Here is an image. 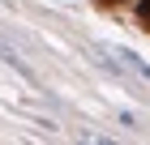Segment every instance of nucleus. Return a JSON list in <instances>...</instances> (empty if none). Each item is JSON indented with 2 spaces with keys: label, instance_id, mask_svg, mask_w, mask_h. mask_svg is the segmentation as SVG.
Returning <instances> with one entry per match:
<instances>
[{
  "label": "nucleus",
  "instance_id": "obj_3",
  "mask_svg": "<svg viewBox=\"0 0 150 145\" xmlns=\"http://www.w3.org/2000/svg\"><path fill=\"white\" fill-rule=\"evenodd\" d=\"M116 120L125 124V128H137V115H133V111H116Z\"/></svg>",
  "mask_w": 150,
  "mask_h": 145
},
{
  "label": "nucleus",
  "instance_id": "obj_1",
  "mask_svg": "<svg viewBox=\"0 0 150 145\" xmlns=\"http://www.w3.org/2000/svg\"><path fill=\"white\" fill-rule=\"evenodd\" d=\"M107 51H112V56L120 60V64H125L133 77H142V81L150 85V60H146V56H137L133 47H120V43H107Z\"/></svg>",
  "mask_w": 150,
  "mask_h": 145
},
{
  "label": "nucleus",
  "instance_id": "obj_4",
  "mask_svg": "<svg viewBox=\"0 0 150 145\" xmlns=\"http://www.w3.org/2000/svg\"><path fill=\"white\" fill-rule=\"evenodd\" d=\"M142 17H146V22H150V4H142Z\"/></svg>",
  "mask_w": 150,
  "mask_h": 145
},
{
  "label": "nucleus",
  "instance_id": "obj_2",
  "mask_svg": "<svg viewBox=\"0 0 150 145\" xmlns=\"http://www.w3.org/2000/svg\"><path fill=\"white\" fill-rule=\"evenodd\" d=\"M0 60H4V64H9V68H13V73H17V77H26V81H35V68L26 64V60H22V56H17V51H13V47H9V43H4V39H0Z\"/></svg>",
  "mask_w": 150,
  "mask_h": 145
}]
</instances>
